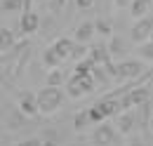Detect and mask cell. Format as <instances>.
<instances>
[{"mask_svg": "<svg viewBox=\"0 0 153 146\" xmlns=\"http://www.w3.org/2000/svg\"><path fill=\"white\" fill-rule=\"evenodd\" d=\"M94 109L101 113V118L104 120H108V118H113V115H118L120 113V104H118V99H99L94 104Z\"/></svg>", "mask_w": 153, "mask_h": 146, "instance_id": "ba28073f", "label": "cell"}, {"mask_svg": "<svg viewBox=\"0 0 153 146\" xmlns=\"http://www.w3.org/2000/svg\"><path fill=\"white\" fill-rule=\"evenodd\" d=\"M64 83V73L59 71V69H52V71L47 73V87H59Z\"/></svg>", "mask_w": 153, "mask_h": 146, "instance_id": "ffe728a7", "label": "cell"}, {"mask_svg": "<svg viewBox=\"0 0 153 146\" xmlns=\"http://www.w3.org/2000/svg\"><path fill=\"white\" fill-rule=\"evenodd\" d=\"M151 33H153V19L151 17H144V19H137V24L132 26V40L134 42H144V40H151Z\"/></svg>", "mask_w": 153, "mask_h": 146, "instance_id": "5b68a950", "label": "cell"}, {"mask_svg": "<svg viewBox=\"0 0 153 146\" xmlns=\"http://www.w3.org/2000/svg\"><path fill=\"white\" fill-rule=\"evenodd\" d=\"M19 146H40V139H31V142H24Z\"/></svg>", "mask_w": 153, "mask_h": 146, "instance_id": "83f0119b", "label": "cell"}, {"mask_svg": "<svg viewBox=\"0 0 153 146\" xmlns=\"http://www.w3.org/2000/svg\"><path fill=\"white\" fill-rule=\"evenodd\" d=\"M130 2H132V0H113V5L118 7V10H125V7H130Z\"/></svg>", "mask_w": 153, "mask_h": 146, "instance_id": "484cf974", "label": "cell"}, {"mask_svg": "<svg viewBox=\"0 0 153 146\" xmlns=\"http://www.w3.org/2000/svg\"><path fill=\"white\" fill-rule=\"evenodd\" d=\"M149 99H151V85L146 83V85H141V87L127 90L123 99H118V104H120V111H127V109H132V106H141V104H146Z\"/></svg>", "mask_w": 153, "mask_h": 146, "instance_id": "7a4b0ae2", "label": "cell"}, {"mask_svg": "<svg viewBox=\"0 0 153 146\" xmlns=\"http://www.w3.org/2000/svg\"><path fill=\"white\" fill-rule=\"evenodd\" d=\"M92 26H94V33H99V36H104V38L113 36V26L106 19H97V21H92Z\"/></svg>", "mask_w": 153, "mask_h": 146, "instance_id": "2e32d148", "label": "cell"}, {"mask_svg": "<svg viewBox=\"0 0 153 146\" xmlns=\"http://www.w3.org/2000/svg\"><path fill=\"white\" fill-rule=\"evenodd\" d=\"M139 57H141L146 64H151V59H153V42L151 40H144V42L139 45Z\"/></svg>", "mask_w": 153, "mask_h": 146, "instance_id": "d6986e66", "label": "cell"}, {"mask_svg": "<svg viewBox=\"0 0 153 146\" xmlns=\"http://www.w3.org/2000/svg\"><path fill=\"white\" fill-rule=\"evenodd\" d=\"M87 118H90V123H94V125H99V123H104V118H101V113L94 109V106H90L87 109Z\"/></svg>", "mask_w": 153, "mask_h": 146, "instance_id": "603a6c76", "label": "cell"}, {"mask_svg": "<svg viewBox=\"0 0 153 146\" xmlns=\"http://www.w3.org/2000/svg\"><path fill=\"white\" fill-rule=\"evenodd\" d=\"M73 45H76V42H73L71 38L61 36V38H57V40H54V42H52L50 47L54 50V54H57L59 59H61V61H66V59L71 57V50H73Z\"/></svg>", "mask_w": 153, "mask_h": 146, "instance_id": "9c48e42d", "label": "cell"}, {"mask_svg": "<svg viewBox=\"0 0 153 146\" xmlns=\"http://www.w3.org/2000/svg\"><path fill=\"white\" fill-rule=\"evenodd\" d=\"M78 83V87H80V92L82 94H90V92H94V80H92V75H82V78H78V75H73Z\"/></svg>", "mask_w": 153, "mask_h": 146, "instance_id": "e0dca14e", "label": "cell"}, {"mask_svg": "<svg viewBox=\"0 0 153 146\" xmlns=\"http://www.w3.org/2000/svg\"><path fill=\"white\" fill-rule=\"evenodd\" d=\"M42 64H45V69H50V71H52V69H61V64H64V61L54 54V50H52V47H47V50L42 52Z\"/></svg>", "mask_w": 153, "mask_h": 146, "instance_id": "5bb4252c", "label": "cell"}, {"mask_svg": "<svg viewBox=\"0 0 153 146\" xmlns=\"http://www.w3.org/2000/svg\"><path fill=\"white\" fill-rule=\"evenodd\" d=\"M76 5H78V10H90L94 5V0H76Z\"/></svg>", "mask_w": 153, "mask_h": 146, "instance_id": "d4e9b609", "label": "cell"}, {"mask_svg": "<svg viewBox=\"0 0 153 146\" xmlns=\"http://www.w3.org/2000/svg\"><path fill=\"white\" fill-rule=\"evenodd\" d=\"M115 139V130L113 125H108L106 120L104 123H99L94 130V134H92V146H111Z\"/></svg>", "mask_w": 153, "mask_h": 146, "instance_id": "277c9868", "label": "cell"}, {"mask_svg": "<svg viewBox=\"0 0 153 146\" xmlns=\"http://www.w3.org/2000/svg\"><path fill=\"white\" fill-rule=\"evenodd\" d=\"M36 2H45V0H36Z\"/></svg>", "mask_w": 153, "mask_h": 146, "instance_id": "f1b7e54d", "label": "cell"}, {"mask_svg": "<svg viewBox=\"0 0 153 146\" xmlns=\"http://www.w3.org/2000/svg\"><path fill=\"white\" fill-rule=\"evenodd\" d=\"M134 125V113H130V111H120L118 113V123H115V127L120 134H130V130H132Z\"/></svg>", "mask_w": 153, "mask_h": 146, "instance_id": "7c38bea8", "label": "cell"}, {"mask_svg": "<svg viewBox=\"0 0 153 146\" xmlns=\"http://www.w3.org/2000/svg\"><path fill=\"white\" fill-rule=\"evenodd\" d=\"M19 26H21V33H24V36H33V33H38V28H40V14H36L33 10H31V12H21Z\"/></svg>", "mask_w": 153, "mask_h": 146, "instance_id": "52a82bcc", "label": "cell"}, {"mask_svg": "<svg viewBox=\"0 0 153 146\" xmlns=\"http://www.w3.org/2000/svg\"><path fill=\"white\" fill-rule=\"evenodd\" d=\"M61 5H64V0H52V2H50V10H52V12H59Z\"/></svg>", "mask_w": 153, "mask_h": 146, "instance_id": "4316f807", "label": "cell"}, {"mask_svg": "<svg viewBox=\"0 0 153 146\" xmlns=\"http://www.w3.org/2000/svg\"><path fill=\"white\" fill-rule=\"evenodd\" d=\"M87 125H90V118H87V109L78 111L76 115H73V127H76L78 132H82V130H87Z\"/></svg>", "mask_w": 153, "mask_h": 146, "instance_id": "ac0fdd59", "label": "cell"}, {"mask_svg": "<svg viewBox=\"0 0 153 146\" xmlns=\"http://www.w3.org/2000/svg\"><path fill=\"white\" fill-rule=\"evenodd\" d=\"M5 12H14V10H21V0H2L0 5Z\"/></svg>", "mask_w": 153, "mask_h": 146, "instance_id": "7402d4cb", "label": "cell"}, {"mask_svg": "<svg viewBox=\"0 0 153 146\" xmlns=\"http://www.w3.org/2000/svg\"><path fill=\"white\" fill-rule=\"evenodd\" d=\"M151 12V0H132L130 2V17L132 19H144Z\"/></svg>", "mask_w": 153, "mask_h": 146, "instance_id": "30bf717a", "label": "cell"}, {"mask_svg": "<svg viewBox=\"0 0 153 146\" xmlns=\"http://www.w3.org/2000/svg\"><path fill=\"white\" fill-rule=\"evenodd\" d=\"M17 109H19V111H21V115H26V118H33V115H38L36 94H33V92H19V101H17Z\"/></svg>", "mask_w": 153, "mask_h": 146, "instance_id": "8992f818", "label": "cell"}, {"mask_svg": "<svg viewBox=\"0 0 153 146\" xmlns=\"http://www.w3.org/2000/svg\"><path fill=\"white\" fill-rule=\"evenodd\" d=\"M92 36H94V26H92V21H82V24L76 28V40H73V42L87 45V42L92 40Z\"/></svg>", "mask_w": 153, "mask_h": 146, "instance_id": "8fae6325", "label": "cell"}, {"mask_svg": "<svg viewBox=\"0 0 153 146\" xmlns=\"http://www.w3.org/2000/svg\"><path fill=\"white\" fill-rule=\"evenodd\" d=\"M64 101V94L59 87H42V90L36 94V106H38V113L42 115H50L61 106Z\"/></svg>", "mask_w": 153, "mask_h": 146, "instance_id": "6da1fadb", "label": "cell"}, {"mask_svg": "<svg viewBox=\"0 0 153 146\" xmlns=\"http://www.w3.org/2000/svg\"><path fill=\"white\" fill-rule=\"evenodd\" d=\"M14 42H17L14 33H12L10 28L0 26V52H7V50H12V47H14Z\"/></svg>", "mask_w": 153, "mask_h": 146, "instance_id": "4fadbf2b", "label": "cell"}, {"mask_svg": "<svg viewBox=\"0 0 153 146\" xmlns=\"http://www.w3.org/2000/svg\"><path fill=\"white\" fill-rule=\"evenodd\" d=\"M92 69H94V61H92L90 57H82V59L76 64V73H73V75H78V78L90 75V73H92Z\"/></svg>", "mask_w": 153, "mask_h": 146, "instance_id": "9a60e30c", "label": "cell"}, {"mask_svg": "<svg viewBox=\"0 0 153 146\" xmlns=\"http://www.w3.org/2000/svg\"><path fill=\"white\" fill-rule=\"evenodd\" d=\"M68 97H71V99H80V97H82V92H80V87H78L73 75L68 78Z\"/></svg>", "mask_w": 153, "mask_h": 146, "instance_id": "44dd1931", "label": "cell"}, {"mask_svg": "<svg viewBox=\"0 0 153 146\" xmlns=\"http://www.w3.org/2000/svg\"><path fill=\"white\" fill-rule=\"evenodd\" d=\"M144 71H146V69H144L141 61H120V64H115V78H120V80L141 78Z\"/></svg>", "mask_w": 153, "mask_h": 146, "instance_id": "3957f363", "label": "cell"}, {"mask_svg": "<svg viewBox=\"0 0 153 146\" xmlns=\"http://www.w3.org/2000/svg\"><path fill=\"white\" fill-rule=\"evenodd\" d=\"M85 52H87V47H85V45H78V47H76V45H73V50H71V57L80 61L82 57H87V54H85Z\"/></svg>", "mask_w": 153, "mask_h": 146, "instance_id": "cb8c5ba5", "label": "cell"}]
</instances>
